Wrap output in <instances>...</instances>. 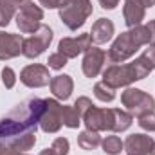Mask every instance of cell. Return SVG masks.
I'll return each mask as SVG.
<instances>
[{
    "label": "cell",
    "instance_id": "7402d4cb",
    "mask_svg": "<svg viewBox=\"0 0 155 155\" xmlns=\"http://www.w3.org/2000/svg\"><path fill=\"white\" fill-rule=\"evenodd\" d=\"M94 94H96V97L99 99V101H114V97H116V90L112 88V87H108L107 83H96V87H94Z\"/></svg>",
    "mask_w": 155,
    "mask_h": 155
},
{
    "label": "cell",
    "instance_id": "5bb4252c",
    "mask_svg": "<svg viewBox=\"0 0 155 155\" xmlns=\"http://www.w3.org/2000/svg\"><path fill=\"white\" fill-rule=\"evenodd\" d=\"M153 146V139L144 134H134L124 141V150L128 152V155H150Z\"/></svg>",
    "mask_w": 155,
    "mask_h": 155
},
{
    "label": "cell",
    "instance_id": "ac0fdd59",
    "mask_svg": "<svg viewBox=\"0 0 155 155\" xmlns=\"http://www.w3.org/2000/svg\"><path fill=\"white\" fill-rule=\"evenodd\" d=\"M78 144L83 148V150H94L101 144V137L97 135V132H92V130H85L79 134L78 137Z\"/></svg>",
    "mask_w": 155,
    "mask_h": 155
},
{
    "label": "cell",
    "instance_id": "4fadbf2b",
    "mask_svg": "<svg viewBox=\"0 0 155 155\" xmlns=\"http://www.w3.org/2000/svg\"><path fill=\"white\" fill-rule=\"evenodd\" d=\"M22 45H24V38L20 35L0 31V60H9L18 56L22 52Z\"/></svg>",
    "mask_w": 155,
    "mask_h": 155
},
{
    "label": "cell",
    "instance_id": "8992f818",
    "mask_svg": "<svg viewBox=\"0 0 155 155\" xmlns=\"http://www.w3.org/2000/svg\"><path fill=\"white\" fill-rule=\"evenodd\" d=\"M137 71L134 61L128 65H110L105 72H103V83H107L108 87H112L114 90L119 87H126L132 81H137Z\"/></svg>",
    "mask_w": 155,
    "mask_h": 155
},
{
    "label": "cell",
    "instance_id": "e0dca14e",
    "mask_svg": "<svg viewBox=\"0 0 155 155\" xmlns=\"http://www.w3.org/2000/svg\"><path fill=\"white\" fill-rule=\"evenodd\" d=\"M114 35V24L108 20V18H99L94 25H92V31H90V38L96 43H105L112 38Z\"/></svg>",
    "mask_w": 155,
    "mask_h": 155
},
{
    "label": "cell",
    "instance_id": "4316f807",
    "mask_svg": "<svg viewBox=\"0 0 155 155\" xmlns=\"http://www.w3.org/2000/svg\"><path fill=\"white\" fill-rule=\"evenodd\" d=\"M0 155H24V153L11 148V146H7V144H0Z\"/></svg>",
    "mask_w": 155,
    "mask_h": 155
},
{
    "label": "cell",
    "instance_id": "9c48e42d",
    "mask_svg": "<svg viewBox=\"0 0 155 155\" xmlns=\"http://www.w3.org/2000/svg\"><path fill=\"white\" fill-rule=\"evenodd\" d=\"M45 101H47V105H45L43 116L40 119V126L47 134H56L63 124V121H61V105L58 101H54V99H45Z\"/></svg>",
    "mask_w": 155,
    "mask_h": 155
},
{
    "label": "cell",
    "instance_id": "cb8c5ba5",
    "mask_svg": "<svg viewBox=\"0 0 155 155\" xmlns=\"http://www.w3.org/2000/svg\"><path fill=\"white\" fill-rule=\"evenodd\" d=\"M2 81H4V85H5V88H13V87H15L16 76H15V72H13L11 67H4V69H2Z\"/></svg>",
    "mask_w": 155,
    "mask_h": 155
},
{
    "label": "cell",
    "instance_id": "7c38bea8",
    "mask_svg": "<svg viewBox=\"0 0 155 155\" xmlns=\"http://www.w3.org/2000/svg\"><path fill=\"white\" fill-rule=\"evenodd\" d=\"M107 60V52L97 49V47H88L85 51V58H83V72L87 78H96L103 71V63Z\"/></svg>",
    "mask_w": 155,
    "mask_h": 155
},
{
    "label": "cell",
    "instance_id": "d6986e66",
    "mask_svg": "<svg viewBox=\"0 0 155 155\" xmlns=\"http://www.w3.org/2000/svg\"><path fill=\"white\" fill-rule=\"evenodd\" d=\"M79 119H81V116H79V112H78L74 107H61V121H63L65 126L78 128L79 123H81Z\"/></svg>",
    "mask_w": 155,
    "mask_h": 155
},
{
    "label": "cell",
    "instance_id": "44dd1931",
    "mask_svg": "<svg viewBox=\"0 0 155 155\" xmlns=\"http://www.w3.org/2000/svg\"><path fill=\"white\" fill-rule=\"evenodd\" d=\"M124 148V143H121V139L117 135H108L105 141H103V152L108 155H117L123 152Z\"/></svg>",
    "mask_w": 155,
    "mask_h": 155
},
{
    "label": "cell",
    "instance_id": "52a82bcc",
    "mask_svg": "<svg viewBox=\"0 0 155 155\" xmlns=\"http://www.w3.org/2000/svg\"><path fill=\"white\" fill-rule=\"evenodd\" d=\"M52 40V31L49 25H40V29L36 33H33L29 38L24 40V45H22V54L27 56V58H38L40 54L49 47Z\"/></svg>",
    "mask_w": 155,
    "mask_h": 155
},
{
    "label": "cell",
    "instance_id": "7a4b0ae2",
    "mask_svg": "<svg viewBox=\"0 0 155 155\" xmlns=\"http://www.w3.org/2000/svg\"><path fill=\"white\" fill-rule=\"evenodd\" d=\"M83 121L87 130H92V132H101V130L124 132L132 124V114L121 108H97L92 105L83 114Z\"/></svg>",
    "mask_w": 155,
    "mask_h": 155
},
{
    "label": "cell",
    "instance_id": "30bf717a",
    "mask_svg": "<svg viewBox=\"0 0 155 155\" xmlns=\"http://www.w3.org/2000/svg\"><path fill=\"white\" fill-rule=\"evenodd\" d=\"M20 81L31 88H38V87H45L51 83V74L47 67L35 63V65H27L20 72Z\"/></svg>",
    "mask_w": 155,
    "mask_h": 155
},
{
    "label": "cell",
    "instance_id": "f1b7e54d",
    "mask_svg": "<svg viewBox=\"0 0 155 155\" xmlns=\"http://www.w3.org/2000/svg\"><path fill=\"white\" fill-rule=\"evenodd\" d=\"M99 4L103 9H114V7H117L119 0H99Z\"/></svg>",
    "mask_w": 155,
    "mask_h": 155
},
{
    "label": "cell",
    "instance_id": "83f0119b",
    "mask_svg": "<svg viewBox=\"0 0 155 155\" xmlns=\"http://www.w3.org/2000/svg\"><path fill=\"white\" fill-rule=\"evenodd\" d=\"M40 4L49 7V9H56V7L61 5V0H40Z\"/></svg>",
    "mask_w": 155,
    "mask_h": 155
},
{
    "label": "cell",
    "instance_id": "6da1fadb",
    "mask_svg": "<svg viewBox=\"0 0 155 155\" xmlns=\"http://www.w3.org/2000/svg\"><path fill=\"white\" fill-rule=\"evenodd\" d=\"M45 99H29L0 119V141L18 152H27L36 143V126L45 112Z\"/></svg>",
    "mask_w": 155,
    "mask_h": 155
},
{
    "label": "cell",
    "instance_id": "4dcf8cb0",
    "mask_svg": "<svg viewBox=\"0 0 155 155\" xmlns=\"http://www.w3.org/2000/svg\"><path fill=\"white\" fill-rule=\"evenodd\" d=\"M144 7H152V5H155V0H139Z\"/></svg>",
    "mask_w": 155,
    "mask_h": 155
},
{
    "label": "cell",
    "instance_id": "9a60e30c",
    "mask_svg": "<svg viewBox=\"0 0 155 155\" xmlns=\"http://www.w3.org/2000/svg\"><path fill=\"white\" fill-rule=\"evenodd\" d=\"M144 11H146V7H144L139 0H124L123 15H124L126 25H128L130 29L141 25V20L144 18Z\"/></svg>",
    "mask_w": 155,
    "mask_h": 155
},
{
    "label": "cell",
    "instance_id": "ba28073f",
    "mask_svg": "<svg viewBox=\"0 0 155 155\" xmlns=\"http://www.w3.org/2000/svg\"><path fill=\"white\" fill-rule=\"evenodd\" d=\"M43 18V11L33 2H27L20 7V13L16 15V25L22 33L33 35L40 29V20Z\"/></svg>",
    "mask_w": 155,
    "mask_h": 155
},
{
    "label": "cell",
    "instance_id": "f546056e",
    "mask_svg": "<svg viewBox=\"0 0 155 155\" xmlns=\"http://www.w3.org/2000/svg\"><path fill=\"white\" fill-rule=\"evenodd\" d=\"M146 27H148V31H150V40H152V43H150V45H155V20L148 22V24H146Z\"/></svg>",
    "mask_w": 155,
    "mask_h": 155
},
{
    "label": "cell",
    "instance_id": "ffe728a7",
    "mask_svg": "<svg viewBox=\"0 0 155 155\" xmlns=\"http://www.w3.org/2000/svg\"><path fill=\"white\" fill-rule=\"evenodd\" d=\"M69 153V141L65 137H58L51 148H45L40 155H67Z\"/></svg>",
    "mask_w": 155,
    "mask_h": 155
},
{
    "label": "cell",
    "instance_id": "277c9868",
    "mask_svg": "<svg viewBox=\"0 0 155 155\" xmlns=\"http://www.w3.org/2000/svg\"><path fill=\"white\" fill-rule=\"evenodd\" d=\"M90 13H92L90 0H61L60 18L71 31H76L78 27H81Z\"/></svg>",
    "mask_w": 155,
    "mask_h": 155
},
{
    "label": "cell",
    "instance_id": "d4e9b609",
    "mask_svg": "<svg viewBox=\"0 0 155 155\" xmlns=\"http://www.w3.org/2000/svg\"><path fill=\"white\" fill-rule=\"evenodd\" d=\"M139 126L148 130V132H155V114H146V116L139 117Z\"/></svg>",
    "mask_w": 155,
    "mask_h": 155
},
{
    "label": "cell",
    "instance_id": "484cf974",
    "mask_svg": "<svg viewBox=\"0 0 155 155\" xmlns=\"http://www.w3.org/2000/svg\"><path fill=\"white\" fill-rule=\"evenodd\" d=\"M90 107H92V101H90L88 97H78V101L74 103V108L79 112V116H83Z\"/></svg>",
    "mask_w": 155,
    "mask_h": 155
},
{
    "label": "cell",
    "instance_id": "603a6c76",
    "mask_svg": "<svg viewBox=\"0 0 155 155\" xmlns=\"http://www.w3.org/2000/svg\"><path fill=\"white\" fill-rule=\"evenodd\" d=\"M49 69H56V71H60V69H63L65 65H67V58L61 54V52H56V54H51L49 56Z\"/></svg>",
    "mask_w": 155,
    "mask_h": 155
},
{
    "label": "cell",
    "instance_id": "8fae6325",
    "mask_svg": "<svg viewBox=\"0 0 155 155\" xmlns=\"http://www.w3.org/2000/svg\"><path fill=\"white\" fill-rule=\"evenodd\" d=\"M92 43V38H90V33H85V35H79L76 38H63L58 45V52H61L67 60L69 58H76L78 54L85 52Z\"/></svg>",
    "mask_w": 155,
    "mask_h": 155
},
{
    "label": "cell",
    "instance_id": "5b68a950",
    "mask_svg": "<svg viewBox=\"0 0 155 155\" xmlns=\"http://www.w3.org/2000/svg\"><path fill=\"white\" fill-rule=\"evenodd\" d=\"M121 101L123 105L137 117L146 116V114H152L155 110V101L153 97L139 88H126L121 96Z\"/></svg>",
    "mask_w": 155,
    "mask_h": 155
},
{
    "label": "cell",
    "instance_id": "3957f363",
    "mask_svg": "<svg viewBox=\"0 0 155 155\" xmlns=\"http://www.w3.org/2000/svg\"><path fill=\"white\" fill-rule=\"evenodd\" d=\"M150 31L146 25H137L128 29L126 33H121L112 43L107 58L112 63H123L124 60H128L130 56H134L143 45H150Z\"/></svg>",
    "mask_w": 155,
    "mask_h": 155
},
{
    "label": "cell",
    "instance_id": "1f68e13d",
    "mask_svg": "<svg viewBox=\"0 0 155 155\" xmlns=\"http://www.w3.org/2000/svg\"><path fill=\"white\" fill-rule=\"evenodd\" d=\"M150 155H155V146H153V150H152V153H150Z\"/></svg>",
    "mask_w": 155,
    "mask_h": 155
},
{
    "label": "cell",
    "instance_id": "2e32d148",
    "mask_svg": "<svg viewBox=\"0 0 155 155\" xmlns=\"http://www.w3.org/2000/svg\"><path fill=\"white\" fill-rule=\"evenodd\" d=\"M72 88H74V83H72L71 76L60 74V76L51 78V90H52V94H54L58 99H63V101L69 99Z\"/></svg>",
    "mask_w": 155,
    "mask_h": 155
}]
</instances>
